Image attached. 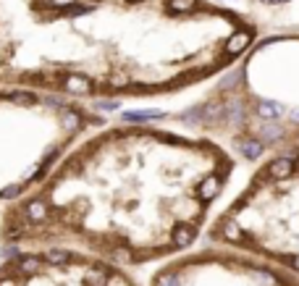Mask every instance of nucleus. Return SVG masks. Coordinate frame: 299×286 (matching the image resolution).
<instances>
[{
  "mask_svg": "<svg viewBox=\"0 0 299 286\" xmlns=\"http://www.w3.org/2000/svg\"><path fill=\"white\" fill-rule=\"evenodd\" d=\"M242 165L152 113L87 129L0 210V249H74L147 270L194 247Z\"/></svg>",
  "mask_w": 299,
  "mask_h": 286,
  "instance_id": "obj_1",
  "label": "nucleus"
},
{
  "mask_svg": "<svg viewBox=\"0 0 299 286\" xmlns=\"http://www.w3.org/2000/svg\"><path fill=\"white\" fill-rule=\"evenodd\" d=\"M147 111L223 147L239 165L299 142V37H265L215 77Z\"/></svg>",
  "mask_w": 299,
  "mask_h": 286,
  "instance_id": "obj_2",
  "label": "nucleus"
},
{
  "mask_svg": "<svg viewBox=\"0 0 299 286\" xmlns=\"http://www.w3.org/2000/svg\"><path fill=\"white\" fill-rule=\"evenodd\" d=\"M299 276V142L249 165L202 234Z\"/></svg>",
  "mask_w": 299,
  "mask_h": 286,
  "instance_id": "obj_3",
  "label": "nucleus"
},
{
  "mask_svg": "<svg viewBox=\"0 0 299 286\" xmlns=\"http://www.w3.org/2000/svg\"><path fill=\"white\" fill-rule=\"evenodd\" d=\"M142 286H299V276L244 249L200 242L147 268Z\"/></svg>",
  "mask_w": 299,
  "mask_h": 286,
  "instance_id": "obj_4",
  "label": "nucleus"
},
{
  "mask_svg": "<svg viewBox=\"0 0 299 286\" xmlns=\"http://www.w3.org/2000/svg\"><path fill=\"white\" fill-rule=\"evenodd\" d=\"M0 286H142V278L74 249H0Z\"/></svg>",
  "mask_w": 299,
  "mask_h": 286,
  "instance_id": "obj_5",
  "label": "nucleus"
}]
</instances>
